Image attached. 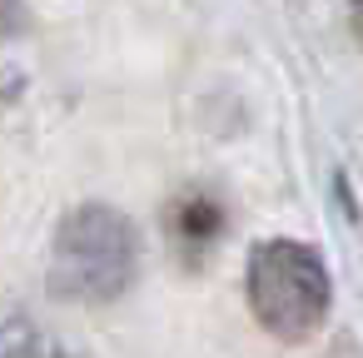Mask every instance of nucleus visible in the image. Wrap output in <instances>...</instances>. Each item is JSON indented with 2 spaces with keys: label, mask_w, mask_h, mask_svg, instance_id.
<instances>
[{
  "label": "nucleus",
  "mask_w": 363,
  "mask_h": 358,
  "mask_svg": "<svg viewBox=\"0 0 363 358\" xmlns=\"http://www.w3.org/2000/svg\"><path fill=\"white\" fill-rule=\"evenodd\" d=\"M353 26H358V40H363V11H353Z\"/></svg>",
  "instance_id": "nucleus-3"
},
{
  "label": "nucleus",
  "mask_w": 363,
  "mask_h": 358,
  "mask_svg": "<svg viewBox=\"0 0 363 358\" xmlns=\"http://www.w3.org/2000/svg\"><path fill=\"white\" fill-rule=\"evenodd\" d=\"M333 303L328 264L313 244L298 239H264L249 254V308L264 333L284 343H303L323 328Z\"/></svg>",
  "instance_id": "nucleus-1"
},
{
  "label": "nucleus",
  "mask_w": 363,
  "mask_h": 358,
  "mask_svg": "<svg viewBox=\"0 0 363 358\" xmlns=\"http://www.w3.org/2000/svg\"><path fill=\"white\" fill-rule=\"evenodd\" d=\"M140 264V239L135 224L110 209V204H80L75 214H65L60 234H55V254H50V279L65 298H115L130 289Z\"/></svg>",
  "instance_id": "nucleus-2"
}]
</instances>
